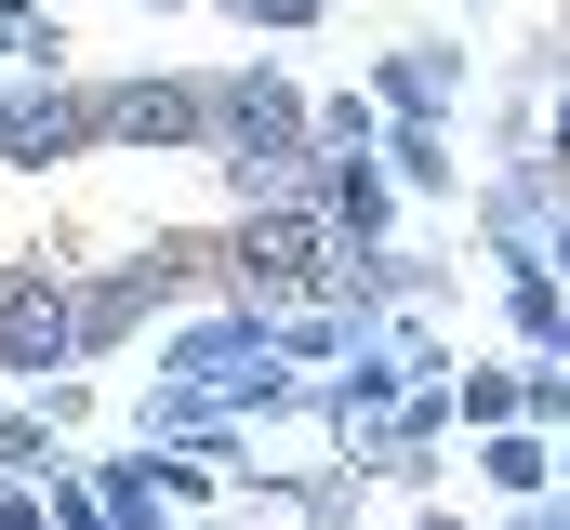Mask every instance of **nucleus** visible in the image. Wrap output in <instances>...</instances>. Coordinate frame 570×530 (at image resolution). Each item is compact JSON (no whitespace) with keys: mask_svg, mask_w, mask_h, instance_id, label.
Listing matches in <instances>:
<instances>
[{"mask_svg":"<svg viewBox=\"0 0 570 530\" xmlns=\"http://www.w3.org/2000/svg\"><path fill=\"white\" fill-rule=\"evenodd\" d=\"M558 159H570V107H558Z\"/></svg>","mask_w":570,"mask_h":530,"instance_id":"nucleus-1","label":"nucleus"}]
</instances>
